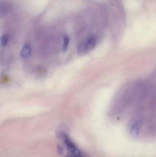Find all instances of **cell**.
Returning <instances> with one entry per match:
<instances>
[{
  "mask_svg": "<svg viewBox=\"0 0 156 157\" xmlns=\"http://www.w3.org/2000/svg\"><path fill=\"white\" fill-rule=\"evenodd\" d=\"M88 52L85 41L81 43L78 48V53L79 56H82Z\"/></svg>",
  "mask_w": 156,
  "mask_h": 157,
  "instance_id": "obj_4",
  "label": "cell"
},
{
  "mask_svg": "<svg viewBox=\"0 0 156 157\" xmlns=\"http://www.w3.org/2000/svg\"><path fill=\"white\" fill-rule=\"evenodd\" d=\"M31 52V47H30V46H29V45H28V44H26V45H25L24 48H22V50H21V53H20V55H21L22 58H24V59H25V58L29 57V55H30Z\"/></svg>",
  "mask_w": 156,
  "mask_h": 157,
  "instance_id": "obj_2",
  "label": "cell"
},
{
  "mask_svg": "<svg viewBox=\"0 0 156 157\" xmlns=\"http://www.w3.org/2000/svg\"><path fill=\"white\" fill-rule=\"evenodd\" d=\"M69 43V38L67 36H65L63 38V44L62 47V49L64 52H66L68 48Z\"/></svg>",
  "mask_w": 156,
  "mask_h": 157,
  "instance_id": "obj_6",
  "label": "cell"
},
{
  "mask_svg": "<svg viewBox=\"0 0 156 157\" xmlns=\"http://www.w3.org/2000/svg\"><path fill=\"white\" fill-rule=\"evenodd\" d=\"M8 41V37L6 35H4L0 37V45L2 47H5Z\"/></svg>",
  "mask_w": 156,
  "mask_h": 157,
  "instance_id": "obj_5",
  "label": "cell"
},
{
  "mask_svg": "<svg viewBox=\"0 0 156 157\" xmlns=\"http://www.w3.org/2000/svg\"><path fill=\"white\" fill-rule=\"evenodd\" d=\"M9 7L5 3L0 2V17L5 16L8 12Z\"/></svg>",
  "mask_w": 156,
  "mask_h": 157,
  "instance_id": "obj_3",
  "label": "cell"
},
{
  "mask_svg": "<svg viewBox=\"0 0 156 157\" xmlns=\"http://www.w3.org/2000/svg\"><path fill=\"white\" fill-rule=\"evenodd\" d=\"M88 52L93 49L97 43V40L94 36L90 37L85 41Z\"/></svg>",
  "mask_w": 156,
  "mask_h": 157,
  "instance_id": "obj_1",
  "label": "cell"
}]
</instances>
